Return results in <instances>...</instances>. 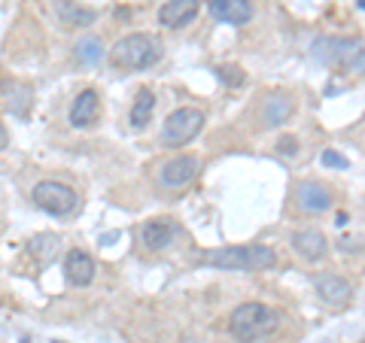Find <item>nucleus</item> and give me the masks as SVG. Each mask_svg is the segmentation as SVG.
<instances>
[{
    "instance_id": "obj_15",
    "label": "nucleus",
    "mask_w": 365,
    "mask_h": 343,
    "mask_svg": "<svg viewBox=\"0 0 365 343\" xmlns=\"http://www.w3.org/2000/svg\"><path fill=\"white\" fill-rule=\"evenodd\" d=\"M174 234H177V228H174V222H170V219H153V222L143 225L140 240H143L146 249H165Z\"/></svg>"
},
{
    "instance_id": "obj_14",
    "label": "nucleus",
    "mask_w": 365,
    "mask_h": 343,
    "mask_svg": "<svg viewBox=\"0 0 365 343\" xmlns=\"http://www.w3.org/2000/svg\"><path fill=\"white\" fill-rule=\"evenodd\" d=\"M101 116V100H98V91H91L86 88L83 95H79L73 100V107H71V122L76 125V128H88L91 122H98Z\"/></svg>"
},
{
    "instance_id": "obj_3",
    "label": "nucleus",
    "mask_w": 365,
    "mask_h": 343,
    "mask_svg": "<svg viewBox=\"0 0 365 343\" xmlns=\"http://www.w3.org/2000/svg\"><path fill=\"white\" fill-rule=\"evenodd\" d=\"M162 58V43L153 33H128L110 49V61L122 70H146Z\"/></svg>"
},
{
    "instance_id": "obj_8",
    "label": "nucleus",
    "mask_w": 365,
    "mask_h": 343,
    "mask_svg": "<svg viewBox=\"0 0 365 343\" xmlns=\"http://www.w3.org/2000/svg\"><path fill=\"white\" fill-rule=\"evenodd\" d=\"M198 176V162L192 155H177L162 167V186L168 189H182Z\"/></svg>"
},
{
    "instance_id": "obj_2",
    "label": "nucleus",
    "mask_w": 365,
    "mask_h": 343,
    "mask_svg": "<svg viewBox=\"0 0 365 343\" xmlns=\"http://www.w3.org/2000/svg\"><path fill=\"white\" fill-rule=\"evenodd\" d=\"M280 316L271 310L268 304H259V301H247L241 304L237 310L228 319V328H232V337L241 340V343H253L259 337H268L274 328H277Z\"/></svg>"
},
{
    "instance_id": "obj_22",
    "label": "nucleus",
    "mask_w": 365,
    "mask_h": 343,
    "mask_svg": "<svg viewBox=\"0 0 365 343\" xmlns=\"http://www.w3.org/2000/svg\"><path fill=\"white\" fill-rule=\"evenodd\" d=\"M216 73H220V79L225 85H241L244 83V73L237 70V67H216Z\"/></svg>"
},
{
    "instance_id": "obj_4",
    "label": "nucleus",
    "mask_w": 365,
    "mask_h": 343,
    "mask_svg": "<svg viewBox=\"0 0 365 343\" xmlns=\"http://www.w3.org/2000/svg\"><path fill=\"white\" fill-rule=\"evenodd\" d=\"M314 58L335 70H359L365 64V46L359 40H344V37H319L311 46Z\"/></svg>"
},
{
    "instance_id": "obj_1",
    "label": "nucleus",
    "mask_w": 365,
    "mask_h": 343,
    "mask_svg": "<svg viewBox=\"0 0 365 343\" xmlns=\"http://www.w3.org/2000/svg\"><path fill=\"white\" fill-rule=\"evenodd\" d=\"M198 261L210 265L216 270H271L277 265L271 246L250 243V246H222V249H207L201 253Z\"/></svg>"
},
{
    "instance_id": "obj_10",
    "label": "nucleus",
    "mask_w": 365,
    "mask_h": 343,
    "mask_svg": "<svg viewBox=\"0 0 365 343\" xmlns=\"http://www.w3.org/2000/svg\"><path fill=\"white\" fill-rule=\"evenodd\" d=\"M198 9H201V0H168V4L158 9V25L162 28H182L198 16Z\"/></svg>"
},
{
    "instance_id": "obj_23",
    "label": "nucleus",
    "mask_w": 365,
    "mask_h": 343,
    "mask_svg": "<svg viewBox=\"0 0 365 343\" xmlns=\"http://www.w3.org/2000/svg\"><path fill=\"white\" fill-rule=\"evenodd\" d=\"M277 152L292 158L295 152H299V140H295V137H280V140H277Z\"/></svg>"
},
{
    "instance_id": "obj_20",
    "label": "nucleus",
    "mask_w": 365,
    "mask_h": 343,
    "mask_svg": "<svg viewBox=\"0 0 365 343\" xmlns=\"http://www.w3.org/2000/svg\"><path fill=\"white\" fill-rule=\"evenodd\" d=\"M31 253H34V255L43 253L37 265H49V261L55 258V253H58V237H52V234H40V237H34V240H31Z\"/></svg>"
},
{
    "instance_id": "obj_18",
    "label": "nucleus",
    "mask_w": 365,
    "mask_h": 343,
    "mask_svg": "<svg viewBox=\"0 0 365 343\" xmlns=\"http://www.w3.org/2000/svg\"><path fill=\"white\" fill-rule=\"evenodd\" d=\"M153 110H155L153 91L140 88V91H137V97H134V107H131V125H134V128H146V125H150Z\"/></svg>"
},
{
    "instance_id": "obj_24",
    "label": "nucleus",
    "mask_w": 365,
    "mask_h": 343,
    "mask_svg": "<svg viewBox=\"0 0 365 343\" xmlns=\"http://www.w3.org/2000/svg\"><path fill=\"white\" fill-rule=\"evenodd\" d=\"M6 143H9V134H6L4 125H0V149H6Z\"/></svg>"
},
{
    "instance_id": "obj_13",
    "label": "nucleus",
    "mask_w": 365,
    "mask_h": 343,
    "mask_svg": "<svg viewBox=\"0 0 365 343\" xmlns=\"http://www.w3.org/2000/svg\"><path fill=\"white\" fill-rule=\"evenodd\" d=\"M64 277L73 285H88L95 280V261H91V255H86L83 249H71L64 258Z\"/></svg>"
},
{
    "instance_id": "obj_7",
    "label": "nucleus",
    "mask_w": 365,
    "mask_h": 343,
    "mask_svg": "<svg viewBox=\"0 0 365 343\" xmlns=\"http://www.w3.org/2000/svg\"><path fill=\"white\" fill-rule=\"evenodd\" d=\"M314 285H317L319 298H323L329 307H335V310H341V307L350 304L353 285L344 277H338V273H319V277H314Z\"/></svg>"
},
{
    "instance_id": "obj_12",
    "label": "nucleus",
    "mask_w": 365,
    "mask_h": 343,
    "mask_svg": "<svg viewBox=\"0 0 365 343\" xmlns=\"http://www.w3.org/2000/svg\"><path fill=\"white\" fill-rule=\"evenodd\" d=\"M295 201H299V207L304 213H326L332 207V194H329L326 186H319V182H302L295 189Z\"/></svg>"
},
{
    "instance_id": "obj_21",
    "label": "nucleus",
    "mask_w": 365,
    "mask_h": 343,
    "mask_svg": "<svg viewBox=\"0 0 365 343\" xmlns=\"http://www.w3.org/2000/svg\"><path fill=\"white\" fill-rule=\"evenodd\" d=\"M319 162H323L326 167H335V170H347L350 167V162L341 152H335V149H326L323 152V158H319Z\"/></svg>"
},
{
    "instance_id": "obj_17",
    "label": "nucleus",
    "mask_w": 365,
    "mask_h": 343,
    "mask_svg": "<svg viewBox=\"0 0 365 343\" xmlns=\"http://www.w3.org/2000/svg\"><path fill=\"white\" fill-rule=\"evenodd\" d=\"M289 112H292V100H289L287 95H271V97L265 100V110H262V119H265L268 128H274V125L287 122Z\"/></svg>"
},
{
    "instance_id": "obj_16",
    "label": "nucleus",
    "mask_w": 365,
    "mask_h": 343,
    "mask_svg": "<svg viewBox=\"0 0 365 343\" xmlns=\"http://www.w3.org/2000/svg\"><path fill=\"white\" fill-rule=\"evenodd\" d=\"M55 13H58L64 28H86V25L95 21V13H91V9L76 6V4H71V0H55Z\"/></svg>"
},
{
    "instance_id": "obj_9",
    "label": "nucleus",
    "mask_w": 365,
    "mask_h": 343,
    "mask_svg": "<svg viewBox=\"0 0 365 343\" xmlns=\"http://www.w3.org/2000/svg\"><path fill=\"white\" fill-rule=\"evenodd\" d=\"M207 9L216 21H225V25H247L253 19L250 0H207Z\"/></svg>"
},
{
    "instance_id": "obj_5",
    "label": "nucleus",
    "mask_w": 365,
    "mask_h": 343,
    "mask_svg": "<svg viewBox=\"0 0 365 343\" xmlns=\"http://www.w3.org/2000/svg\"><path fill=\"white\" fill-rule=\"evenodd\" d=\"M201 128H204V112L195 107H180L165 119L162 140L165 146H186L201 134Z\"/></svg>"
},
{
    "instance_id": "obj_6",
    "label": "nucleus",
    "mask_w": 365,
    "mask_h": 343,
    "mask_svg": "<svg viewBox=\"0 0 365 343\" xmlns=\"http://www.w3.org/2000/svg\"><path fill=\"white\" fill-rule=\"evenodd\" d=\"M34 204L49 216H71L76 210L79 198L71 186H61V182H40V186L34 189Z\"/></svg>"
},
{
    "instance_id": "obj_11",
    "label": "nucleus",
    "mask_w": 365,
    "mask_h": 343,
    "mask_svg": "<svg viewBox=\"0 0 365 343\" xmlns=\"http://www.w3.org/2000/svg\"><path fill=\"white\" fill-rule=\"evenodd\" d=\"M292 249L304 261H323L329 255V240L317 231V228H304V231L292 234Z\"/></svg>"
},
{
    "instance_id": "obj_19",
    "label": "nucleus",
    "mask_w": 365,
    "mask_h": 343,
    "mask_svg": "<svg viewBox=\"0 0 365 343\" xmlns=\"http://www.w3.org/2000/svg\"><path fill=\"white\" fill-rule=\"evenodd\" d=\"M73 55H76V61L83 67H95V64L104 61V43H101L98 37H83L76 43Z\"/></svg>"
}]
</instances>
